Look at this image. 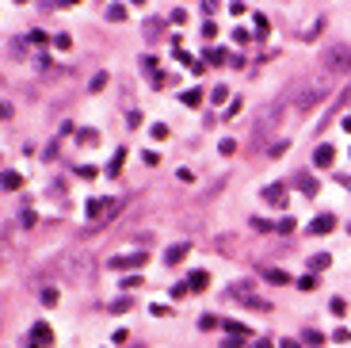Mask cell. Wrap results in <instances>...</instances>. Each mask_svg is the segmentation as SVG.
Returning <instances> with one entry per match:
<instances>
[{
	"label": "cell",
	"instance_id": "27",
	"mask_svg": "<svg viewBox=\"0 0 351 348\" xmlns=\"http://www.w3.org/2000/svg\"><path fill=\"white\" fill-rule=\"evenodd\" d=\"M252 226H256V230H260V234H267V230H275V226H271V222H267V218H252Z\"/></svg>",
	"mask_w": 351,
	"mask_h": 348
},
{
	"label": "cell",
	"instance_id": "36",
	"mask_svg": "<svg viewBox=\"0 0 351 348\" xmlns=\"http://www.w3.org/2000/svg\"><path fill=\"white\" fill-rule=\"evenodd\" d=\"M252 348H271V344H267V340H256V344H252Z\"/></svg>",
	"mask_w": 351,
	"mask_h": 348
},
{
	"label": "cell",
	"instance_id": "32",
	"mask_svg": "<svg viewBox=\"0 0 351 348\" xmlns=\"http://www.w3.org/2000/svg\"><path fill=\"white\" fill-rule=\"evenodd\" d=\"M347 337H351L347 329H336V333H332V340H336V344H347Z\"/></svg>",
	"mask_w": 351,
	"mask_h": 348
},
{
	"label": "cell",
	"instance_id": "21",
	"mask_svg": "<svg viewBox=\"0 0 351 348\" xmlns=\"http://www.w3.org/2000/svg\"><path fill=\"white\" fill-rule=\"evenodd\" d=\"M206 61H214V65H225V50H218V46H210V50H206Z\"/></svg>",
	"mask_w": 351,
	"mask_h": 348
},
{
	"label": "cell",
	"instance_id": "25",
	"mask_svg": "<svg viewBox=\"0 0 351 348\" xmlns=\"http://www.w3.org/2000/svg\"><path fill=\"white\" fill-rule=\"evenodd\" d=\"M313 287H317V279H313V276H302L298 279V291H313Z\"/></svg>",
	"mask_w": 351,
	"mask_h": 348
},
{
	"label": "cell",
	"instance_id": "12",
	"mask_svg": "<svg viewBox=\"0 0 351 348\" xmlns=\"http://www.w3.org/2000/svg\"><path fill=\"white\" fill-rule=\"evenodd\" d=\"M328 264H332V260H328V252H317V256H309V268H313V272H325Z\"/></svg>",
	"mask_w": 351,
	"mask_h": 348
},
{
	"label": "cell",
	"instance_id": "1",
	"mask_svg": "<svg viewBox=\"0 0 351 348\" xmlns=\"http://www.w3.org/2000/svg\"><path fill=\"white\" fill-rule=\"evenodd\" d=\"M317 61H321V69H325V73H347L351 69V46L332 42V46H325V50L317 54Z\"/></svg>",
	"mask_w": 351,
	"mask_h": 348
},
{
	"label": "cell",
	"instance_id": "37",
	"mask_svg": "<svg viewBox=\"0 0 351 348\" xmlns=\"http://www.w3.org/2000/svg\"><path fill=\"white\" fill-rule=\"evenodd\" d=\"M58 4H77V0H58Z\"/></svg>",
	"mask_w": 351,
	"mask_h": 348
},
{
	"label": "cell",
	"instance_id": "38",
	"mask_svg": "<svg viewBox=\"0 0 351 348\" xmlns=\"http://www.w3.org/2000/svg\"><path fill=\"white\" fill-rule=\"evenodd\" d=\"M134 4H145V0H134Z\"/></svg>",
	"mask_w": 351,
	"mask_h": 348
},
{
	"label": "cell",
	"instance_id": "24",
	"mask_svg": "<svg viewBox=\"0 0 351 348\" xmlns=\"http://www.w3.org/2000/svg\"><path fill=\"white\" fill-rule=\"evenodd\" d=\"M119 287H122V291H134V287H141V279H137V276H126Z\"/></svg>",
	"mask_w": 351,
	"mask_h": 348
},
{
	"label": "cell",
	"instance_id": "28",
	"mask_svg": "<svg viewBox=\"0 0 351 348\" xmlns=\"http://www.w3.org/2000/svg\"><path fill=\"white\" fill-rule=\"evenodd\" d=\"M103 84H107V73H99V77H92V84H88V88H92V92H99Z\"/></svg>",
	"mask_w": 351,
	"mask_h": 348
},
{
	"label": "cell",
	"instance_id": "9",
	"mask_svg": "<svg viewBox=\"0 0 351 348\" xmlns=\"http://www.w3.org/2000/svg\"><path fill=\"white\" fill-rule=\"evenodd\" d=\"M31 340H34V344H50V340H54L50 325H46V322H38V325H34V329H31Z\"/></svg>",
	"mask_w": 351,
	"mask_h": 348
},
{
	"label": "cell",
	"instance_id": "19",
	"mask_svg": "<svg viewBox=\"0 0 351 348\" xmlns=\"http://www.w3.org/2000/svg\"><path fill=\"white\" fill-rule=\"evenodd\" d=\"M111 310H115V314H126V310H134V298H115V302H111Z\"/></svg>",
	"mask_w": 351,
	"mask_h": 348
},
{
	"label": "cell",
	"instance_id": "11",
	"mask_svg": "<svg viewBox=\"0 0 351 348\" xmlns=\"http://www.w3.org/2000/svg\"><path fill=\"white\" fill-rule=\"evenodd\" d=\"M183 104H187V107H198V104H203V88H187V92H183Z\"/></svg>",
	"mask_w": 351,
	"mask_h": 348
},
{
	"label": "cell",
	"instance_id": "2",
	"mask_svg": "<svg viewBox=\"0 0 351 348\" xmlns=\"http://www.w3.org/2000/svg\"><path fill=\"white\" fill-rule=\"evenodd\" d=\"M145 252H122V256H111V268H145Z\"/></svg>",
	"mask_w": 351,
	"mask_h": 348
},
{
	"label": "cell",
	"instance_id": "7",
	"mask_svg": "<svg viewBox=\"0 0 351 348\" xmlns=\"http://www.w3.org/2000/svg\"><path fill=\"white\" fill-rule=\"evenodd\" d=\"M332 161H336V149L332 146H328V142H325V146H317V153H313V165H332Z\"/></svg>",
	"mask_w": 351,
	"mask_h": 348
},
{
	"label": "cell",
	"instance_id": "18",
	"mask_svg": "<svg viewBox=\"0 0 351 348\" xmlns=\"http://www.w3.org/2000/svg\"><path fill=\"white\" fill-rule=\"evenodd\" d=\"M16 188H19V172L8 168V172H4V192H16Z\"/></svg>",
	"mask_w": 351,
	"mask_h": 348
},
{
	"label": "cell",
	"instance_id": "29",
	"mask_svg": "<svg viewBox=\"0 0 351 348\" xmlns=\"http://www.w3.org/2000/svg\"><path fill=\"white\" fill-rule=\"evenodd\" d=\"M172 23H176V27H180V23H187V12H183V8H176V12H172Z\"/></svg>",
	"mask_w": 351,
	"mask_h": 348
},
{
	"label": "cell",
	"instance_id": "23",
	"mask_svg": "<svg viewBox=\"0 0 351 348\" xmlns=\"http://www.w3.org/2000/svg\"><path fill=\"white\" fill-rule=\"evenodd\" d=\"M42 306H58V291H54V287L42 291Z\"/></svg>",
	"mask_w": 351,
	"mask_h": 348
},
{
	"label": "cell",
	"instance_id": "15",
	"mask_svg": "<svg viewBox=\"0 0 351 348\" xmlns=\"http://www.w3.org/2000/svg\"><path fill=\"white\" fill-rule=\"evenodd\" d=\"M222 325H225V333H229V337H248V329H244L240 322H222Z\"/></svg>",
	"mask_w": 351,
	"mask_h": 348
},
{
	"label": "cell",
	"instance_id": "39",
	"mask_svg": "<svg viewBox=\"0 0 351 348\" xmlns=\"http://www.w3.org/2000/svg\"><path fill=\"white\" fill-rule=\"evenodd\" d=\"M16 4H23V0H16Z\"/></svg>",
	"mask_w": 351,
	"mask_h": 348
},
{
	"label": "cell",
	"instance_id": "3",
	"mask_svg": "<svg viewBox=\"0 0 351 348\" xmlns=\"http://www.w3.org/2000/svg\"><path fill=\"white\" fill-rule=\"evenodd\" d=\"M264 203H271V207H286V184H267V188H264Z\"/></svg>",
	"mask_w": 351,
	"mask_h": 348
},
{
	"label": "cell",
	"instance_id": "30",
	"mask_svg": "<svg viewBox=\"0 0 351 348\" xmlns=\"http://www.w3.org/2000/svg\"><path fill=\"white\" fill-rule=\"evenodd\" d=\"M244 12H248V8H244L240 0H233V4H229V16H244Z\"/></svg>",
	"mask_w": 351,
	"mask_h": 348
},
{
	"label": "cell",
	"instance_id": "13",
	"mask_svg": "<svg viewBox=\"0 0 351 348\" xmlns=\"http://www.w3.org/2000/svg\"><path fill=\"white\" fill-rule=\"evenodd\" d=\"M107 210V199H88V218H99Z\"/></svg>",
	"mask_w": 351,
	"mask_h": 348
},
{
	"label": "cell",
	"instance_id": "20",
	"mask_svg": "<svg viewBox=\"0 0 351 348\" xmlns=\"http://www.w3.org/2000/svg\"><path fill=\"white\" fill-rule=\"evenodd\" d=\"M302 340H306V344H317V348L325 344V337H321L317 329H306V333H302Z\"/></svg>",
	"mask_w": 351,
	"mask_h": 348
},
{
	"label": "cell",
	"instance_id": "26",
	"mask_svg": "<svg viewBox=\"0 0 351 348\" xmlns=\"http://www.w3.org/2000/svg\"><path fill=\"white\" fill-rule=\"evenodd\" d=\"M54 46H58V50H73V38H69V35H58V38H54Z\"/></svg>",
	"mask_w": 351,
	"mask_h": 348
},
{
	"label": "cell",
	"instance_id": "8",
	"mask_svg": "<svg viewBox=\"0 0 351 348\" xmlns=\"http://www.w3.org/2000/svg\"><path fill=\"white\" fill-rule=\"evenodd\" d=\"M294 184H298V188H302V192H306V195H317V188H321V184L313 180V176H309V172H298V176H294Z\"/></svg>",
	"mask_w": 351,
	"mask_h": 348
},
{
	"label": "cell",
	"instance_id": "35",
	"mask_svg": "<svg viewBox=\"0 0 351 348\" xmlns=\"http://www.w3.org/2000/svg\"><path fill=\"white\" fill-rule=\"evenodd\" d=\"M343 130H347V134H351V115H347V119H343Z\"/></svg>",
	"mask_w": 351,
	"mask_h": 348
},
{
	"label": "cell",
	"instance_id": "22",
	"mask_svg": "<svg viewBox=\"0 0 351 348\" xmlns=\"http://www.w3.org/2000/svg\"><path fill=\"white\" fill-rule=\"evenodd\" d=\"M122 161H126V153L119 149V153H115V161H111V168H107V176H119V172H122Z\"/></svg>",
	"mask_w": 351,
	"mask_h": 348
},
{
	"label": "cell",
	"instance_id": "17",
	"mask_svg": "<svg viewBox=\"0 0 351 348\" xmlns=\"http://www.w3.org/2000/svg\"><path fill=\"white\" fill-rule=\"evenodd\" d=\"M264 276L271 279V283H290V276H286V272H279V268H267Z\"/></svg>",
	"mask_w": 351,
	"mask_h": 348
},
{
	"label": "cell",
	"instance_id": "14",
	"mask_svg": "<svg viewBox=\"0 0 351 348\" xmlns=\"http://www.w3.org/2000/svg\"><path fill=\"white\" fill-rule=\"evenodd\" d=\"M149 138H153V142H164V138H168V126H164V122H153V126H149Z\"/></svg>",
	"mask_w": 351,
	"mask_h": 348
},
{
	"label": "cell",
	"instance_id": "31",
	"mask_svg": "<svg viewBox=\"0 0 351 348\" xmlns=\"http://www.w3.org/2000/svg\"><path fill=\"white\" fill-rule=\"evenodd\" d=\"M275 230H283V234H290V230H294V218L286 214V218H283V222H279V226H275Z\"/></svg>",
	"mask_w": 351,
	"mask_h": 348
},
{
	"label": "cell",
	"instance_id": "34",
	"mask_svg": "<svg viewBox=\"0 0 351 348\" xmlns=\"http://www.w3.org/2000/svg\"><path fill=\"white\" fill-rule=\"evenodd\" d=\"M279 348H302V344H298V340H283Z\"/></svg>",
	"mask_w": 351,
	"mask_h": 348
},
{
	"label": "cell",
	"instance_id": "5",
	"mask_svg": "<svg viewBox=\"0 0 351 348\" xmlns=\"http://www.w3.org/2000/svg\"><path fill=\"white\" fill-rule=\"evenodd\" d=\"M332 230H336V218L332 214H321V218L309 222V234H332Z\"/></svg>",
	"mask_w": 351,
	"mask_h": 348
},
{
	"label": "cell",
	"instance_id": "33",
	"mask_svg": "<svg viewBox=\"0 0 351 348\" xmlns=\"http://www.w3.org/2000/svg\"><path fill=\"white\" fill-rule=\"evenodd\" d=\"M225 348H244V337H229V340H225Z\"/></svg>",
	"mask_w": 351,
	"mask_h": 348
},
{
	"label": "cell",
	"instance_id": "10",
	"mask_svg": "<svg viewBox=\"0 0 351 348\" xmlns=\"http://www.w3.org/2000/svg\"><path fill=\"white\" fill-rule=\"evenodd\" d=\"M206 283H210V272H191V276H187V287L195 291V295L206 291Z\"/></svg>",
	"mask_w": 351,
	"mask_h": 348
},
{
	"label": "cell",
	"instance_id": "6",
	"mask_svg": "<svg viewBox=\"0 0 351 348\" xmlns=\"http://www.w3.org/2000/svg\"><path fill=\"white\" fill-rule=\"evenodd\" d=\"M187 252H191V245H187V241H180V245H172V249L164 252V264H180L183 256H187Z\"/></svg>",
	"mask_w": 351,
	"mask_h": 348
},
{
	"label": "cell",
	"instance_id": "4",
	"mask_svg": "<svg viewBox=\"0 0 351 348\" xmlns=\"http://www.w3.org/2000/svg\"><path fill=\"white\" fill-rule=\"evenodd\" d=\"M229 295L237 298L240 306H248V310H267V302H264V298H256V295H248V291H240V287H233Z\"/></svg>",
	"mask_w": 351,
	"mask_h": 348
},
{
	"label": "cell",
	"instance_id": "16",
	"mask_svg": "<svg viewBox=\"0 0 351 348\" xmlns=\"http://www.w3.org/2000/svg\"><path fill=\"white\" fill-rule=\"evenodd\" d=\"M107 19H111V23H122V19H126V8H122V4H111V8H107Z\"/></svg>",
	"mask_w": 351,
	"mask_h": 348
}]
</instances>
